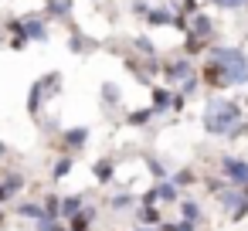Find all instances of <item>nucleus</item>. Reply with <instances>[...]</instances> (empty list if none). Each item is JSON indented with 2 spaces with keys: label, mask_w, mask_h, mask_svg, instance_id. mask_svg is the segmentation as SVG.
<instances>
[{
  "label": "nucleus",
  "mask_w": 248,
  "mask_h": 231,
  "mask_svg": "<svg viewBox=\"0 0 248 231\" xmlns=\"http://www.w3.org/2000/svg\"><path fill=\"white\" fill-rule=\"evenodd\" d=\"M214 62L224 68V82H248V58L241 51H214Z\"/></svg>",
  "instance_id": "f257e3e1"
},
{
  "label": "nucleus",
  "mask_w": 248,
  "mask_h": 231,
  "mask_svg": "<svg viewBox=\"0 0 248 231\" xmlns=\"http://www.w3.org/2000/svg\"><path fill=\"white\" fill-rule=\"evenodd\" d=\"M234 126H238V109L231 102H214L207 109V129L211 133H228Z\"/></svg>",
  "instance_id": "f03ea898"
},
{
  "label": "nucleus",
  "mask_w": 248,
  "mask_h": 231,
  "mask_svg": "<svg viewBox=\"0 0 248 231\" xmlns=\"http://www.w3.org/2000/svg\"><path fill=\"white\" fill-rule=\"evenodd\" d=\"M228 173H231L238 184H248V167H245V163H234V160H228Z\"/></svg>",
  "instance_id": "7ed1b4c3"
},
{
  "label": "nucleus",
  "mask_w": 248,
  "mask_h": 231,
  "mask_svg": "<svg viewBox=\"0 0 248 231\" xmlns=\"http://www.w3.org/2000/svg\"><path fill=\"white\" fill-rule=\"evenodd\" d=\"M217 4H224V7H238V4H245V0H217Z\"/></svg>",
  "instance_id": "20e7f679"
}]
</instances>
